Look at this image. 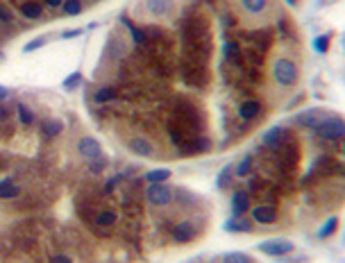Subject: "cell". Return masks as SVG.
<instances>
[{
  "instance_id": "cell-1",
  "label": "cell",
  "mask_w": 345,
  "mask_h": 263,
  "mask_svg": "<svg viewBox=\"0 0 345 263\" xmlns=\"http://www.w3.org/2000/svg\"><path fill=\"white\" fill-rule=\"evenodd\" d=\"M273 80L279 84V86H293V84L297 82V66L291 62V59H284V57L275 59Z\"/></svg>"
},
{
  "instance_id": "cell-2",
  "label": "cell",
  "mask_w": 345,
  "mask_h": 263,
  "mask_svg": "<svg viewBox=\"0 0 345 263\" xmlns=\"http://www.w3.org/2000/svg\"><path fill=\"white\" fill-rule=\"evenodd\" d=\"M313 130L318 132V136L323 139H329V141H336V139H343L345 134V123L336 116H327L323 123H318Z\"/></svg>"
},
{
  "instance_id": "cell-3",
  "label": "cell",
  "mask_w": 345,
  "mask_h": 263,
  "mask_svg": "<svg viewBox=\"0 0 345 263\" xmlns=\"http://www.w3.org/2000/svg\"><path fill=\"white\" fill-rule=\"evenodd\" d=\"M259 252L268 256H286L293 252V243L291 241H284V238H275V241H263L259 243Z\"/></svg>"
},
{
  "instance_id": "cell-4",
  "label": "cell",
  "mask_w": 345,
  "mask_h": 263,
  "mask_svg": "<svg viewBox=\"0 0 345 263\" xmlns=\"http://www.w3.org/2000/svg\"><path fill=\"white\" fill-rule=\"evenodd\" d=\"M170 188L166 186V184H150L148 188H146V200L150 202V204H155V207H164V204H168L170 202Z\"/></svg>"
},
{
  "instance_id": "cell-5",
  "label": "cell",
  "mask_w": 345,
  "mask_h": 263,
  "mask_svg": "<svg viewBox=\"0 0 345 263\" xmlns=\"http://www.w3.org/2000/svg\"><path fill=\"white\" fill-rule=\"evenodd\" d=\"M78 152L84 157V159L93 161V159H100L102 157V148H100V143L96 139H91V136H82V139L78 141Z\"/></svg>"
},
{
  "instance_id": "cell-6",
  "label": "cell",
  "mask_w": 345,
  "mask_h": 263,
  "mask_svg": "<svg viewBox=\"0 0 345 263\" xmlns=\"http://www.w3.org/2000/svg\"><path fill=\"white\" fill-rule=\"evenodd\" d=\"M325 118H327V114L320 109H311V111H304V114H300V116L296 118V123L297 125H302V127H316L318 123H323Z\"/></svg>"
},
{
  "instance_id": "cell-7",
  "label": "cell",
  "mask_w": 345,
  "mask_h": 263,
  "mask_svg": "<svg viewBox=\"0 0 345 263\" xmlns=\"http://www.w3.org/2000/svg\"><path fill=\"white\" fill-rule=\"evenodd\" d=\"M277 214H275L273 207H268V204H259V207L252 209V220L259 222V225H273Z\"/></svg>"
},
{
  "instance_id": "cell-8",
  "label": "cell",
  "mask_w": 345,
  "mask_h": 263,
  "mask_svg": "<svg viewBox=\"0 0 345 263\" xmlns=\"http://www.w3.org/2000/svg\"><path fill=\"white\" fill-rule=\"evenodd\" d=\"M193 236H196V227L191 222H180L173 229V241H177V243H189Z\"/></svg>"
},
{
  "instance_id": "cell-9",
  "label": "cell",
  "mask_w": 345,
  "mask_h": 263,
  "mask_svg": "<svg viewBox=\"0 0 345 263\" xmlns=\"http://www.w3.org/2000/svg\"><path fill=\"white\" fill-rule=\"evenodd\" d=\"M247 209H250V195L246 193V191H236L232 197V211L234 215H241L246 214Z\"/></svg>"
},
{
  "instance_id": "cell-10",
  "label": "cell",
  "mask_w": 345,
  "mask_h": 263,
  "mask_svg": "<svg viewBox=\"0 0 345 263\" xmlns=\"http://www.w3.org/2000/svg\"><path fill=\"white\" fill-rule=\"evenodd\" d=\"M170 5L173 0H146V9H148L152 16H164L170 12Z\"/></svg>"
},
{
  "instance_id": "cell-11",
  "label": "cell",
  "mask_w": 345,
  "mask_h": 263,
  "mask_svg": "<svg viewBox=\"0 0 345 263\" xmlns=\"http://www.w3.org/2000/svg\"><path fill=\"white\" fill-rule=\"evenodd\" d=\"M143 180L148 184H166V180H170V170L168 168H157V170H148Z\"/></svg>"
},
{
  "instance_id": "cell-12",
  "label": "cell",
  "mask_w": 345,
  "mask_h": 263,
  "mask_svg": "<svg viewBox=\"0 0 345 263\" xmlns=\"http://www.w3.org/2000/svg\"><path fill=\"white\" fill-rule=\"evenodd\" d=\"M257 114H259V102H254V100H246V102L239 107V116L243 118V120H252Z\"/></svg>"
},
{
  "instance_id": "cell-13",
  "label": "cell",
  "mask_w": 345,
  "mask_h": 263,
  "mask_svg": "<svg viewBox=\"0 0 345 263\" xmlns=\"http://www.w3.org/2000/svg\"><path fill=\"white\" fill-rule=\"evenodd\" d=\"M239 2H241V7L246 9V12H250V14H261L268 5V0H239Z\"/></svg>"
},
{
  "instance_id": "cell-14",
  "label": "cell",
  "mask_w": 345,
  "mask_h": 263,
  "mask_svg": "<svg viewBox=\"0 0 345 263\" xmlns=\"http://www.w3.org/2000/svg\"><path fill=\"white\" fill-rule=\"evenodd\" d=\"M130 150L141 154V157H150V152H152V148H150V143L146 139H132L130 141Z\"/></svg>"
},
{
  "instance_id": "cell-15",
  "label": "cell",
  "mask_w": 345,
  "mask_h": 263,
  "mask_svg": "<svg viewBox=\"0 0 345 263\" xmlns=\"http://www.w3.org/2000/svg\"><path fill=\"white\" fill-rule=\"evenodd\" d=\"M225 229L227 231H234V234H247V231H252V222L230 220V222H225Z\"/></svg>"
},
{
  "instance_id": "cell-16",
  "label": "cell",
  "mask_w": 345,
  "mask_h": 263,
  "mask_svg": "<svg viewBox=\"0 0 345 263\" xmlns=\"http://www.w3.org/2000/svg\"><path fill=\"white\" fill-rule=\"evenodd\" d=\"M21 14L25 16V18H39V16H41V5H36V2H23Z\"/></svg>"
},
{
  "instance_id": "cell-17",
  "label": "cell",
  "mask_w": 345,
  "mask_h": 263,
  "mask_svg": "<svg viewBox=\"0 0 345 263\" xmlns=\"http://www.w3.org/2000/svg\"><path fill=\"white\" fill-rule=\"evenodd\" d=\"M16 114H18V120H21L23 125H32L34 123V114L30 111V107H25L23 102L16 104Z\"/></svg>"
},
{
  "instance_id": "cell-18",
  "label": "cell",
  "mask_w": 345,
  "mask_h": 263,
  "mask_svg": "<svg viewBox=\"0 0 345 263\" xmlns=\"http://www.w3.org/2000/svg\"><path fill=\"white\" fill-rule=\"evenodd\" d=\"M18 195V186H14L12 180H2L0 181V197H16Z\"/></svg>"
},
{
  "instance_id": "cell-19",
  "label": "cell",
  "mask_w": 345,
  "mask_h": 263,
  "mask_svg": "<svg viewBox=\"0 0 345 263\" xmlns=\"http://www.w3.org/2000/svg\"><path fill=\"white\" fill-rule=\"evenodd\" d=\"M220 261L223 263H252L250 261V256L243 254V252H227V254H223Z\"/></svg>"
},
{
  "instance_id": "cell-20",
  "label": "cell",
  "mask_w": 345,
  "mask_h": 263,
  "mask_svg": "<svg viewBox=\"0 0 345 263\" xmlns=\"http://www.w3.org/2000/svg\"><path fill=\"white\" fill-rule=\"evenodd\" d=\"M80 84H82V73H80V70H75V73H73V75H68L66 77V80H64V89L66 91H75L80 86Z\"/></svg>"
},
{
  "instance_id": "cell-21",
  "label": "cell",
  "mask_w": 345,
  "mask_h": 263,
  "mask_svg": "<svg viewBox=\"0 0 345 263\" xmlns=\"http://www.w3.org/2000/svg\"><path fill=\"white\" fill-rule=\"evenodd\" d=\"M64 14H68V16H78L80 12H82V2L80 0H64Z\"/></svg>"
},
{
  "instance_id": "cell-22",
  "label": "cell",
  "mask_w": 345,
  "mask_h": 263,
  "mask_svg": "<svg viewBox=\"0 0 345 263\" xmlns=\"http://www.w3.org/2000/svg\"><path fill=\"white\" fill-rule=\"evenodd\" d=\"M336 227H338V218H329V220H327L323 227H320V231H318V238H327V236H331L334 231H336Z\"/></svg>"
},
{
  "instance_id": "cell-23",
  "label": "cell",
  "mask_w": 345,
  "mask_h": 263,
  "mask_svg": "<svg viewBox=\"0 0 345 263\" xmlns=\"http://www.w3.org/2000/svg\"><path fill=\"white\" fill-rule=\"evenodd\" d=\"M279 139H282V130H279V127H273L270 132H266L263 143H266V146H277V143H279Z\"/></svg>"
},
{
  "instance_id": "cell-24",
  "label": "cell",
  "mask_w": 345,
  "mask_h": 263,
  "mask_svg": "<svg viewBox=\"0 0 345 263\" xmlns=\"http://www.w3.org/2000/svg\"><path fill=\"white\" fill-rule=\"evenodd\" d=\"M120 23H123V25H125V28L130 30V32H132V39H134V41H136V43H143V41H146V34H143L141 30H136V28H134V25H132V23H130V21H127L125 16L120 18Z\"/></svg>"
},
{
  "instance_id": "cell-25",
  "label": "cell",
  "mask_w": 345,
  "mask_h": 263,
  "mask_svg": "<svg viewBox=\"0 0 345 263\" xmlns=\"http://www.w3.org/2000/svg\"><path fill=\"white\" fill-rule=\"evenodd\" d=\"M96 222L102 225V227H112L114 222H116V214H114V211H102V214H98Z\"/></svg>"
},
{
  "instance_id": "cell-26",
  "label": "cell",
  "mask_w": 345,
  "mask_h": 263,
  "mask_svg": "<svg viewBox=\"0 0 345 263\" xmlns=\"http://www.w3.org/2000/svg\"><path fill=\"white\" fill-rule=\"evenodd\" d=\"M313 50H316L318 55H325V52L329 50V36H327V34L318 36L316 41H313Z\"/></svg>"
},
{
  "instance_id": "cell-27",
  "label": "cell",
  "mask_w": 345,
  "mask_h": 263,
  "mask_svg": "<svg viewBox=\"0 0 345 263\" xmlns=\"http://www.w3.org/2000/svg\"><path fill=\"white\" fill-rule=\"evenodd\" d=\"M41 130L46 132L48 136H57V134L62 132V123H59V120H46Z\"/></svg>"
},
{
  "instance_id": "cell-28",
  "label": "cell",
  "mask_w": 345,
  "mask_h": 263,
  "mask_svg": "<svg viewBox=\"0 0 345 263\" xmlns=\"http://www.w3.org/2000/svg\"><path fill=\"white\" fill-rule=\"evenodd\" d=\"M225 57L230 62H236V57H239V46L234 41H227L225 43Z\"/></svg>"
},
{
  "instance_id": "cell-29",
  "label": "cell",
  "mask_w": 345,
  "mask_h": 263,
  "mask_svg": "<svg viewBox=\"0 0 345 263\" xmlns=\"http://www.w3.org/2000/svg\"><path fill=\"white\" fill-rule=\"evenodd\" d=\"M250 164H252V159H250V157H243V159H241V164L236 166V175H239V177H246V175H250Z\"/></svg>"
},
{
  "instance_id": "cell-30",
  "label": "cell",
  "mask_w": 345,
  "mask_h": 263,
  "mask_svg": "<svg viewBox=\"0 0 345 263\" xmlns=\"http://www.w3.org/2000/svg\"><path fill=\"white\" fill-rule=\"evenodd\" d=\"M41 46H46V39L39 36V39H34V41H30L28 46H23V52H34V50L41 48Z\"/></svg>"
},
{
  "instance_id": "cell-31",
  "label": "cell",
  "mask_w": 345,
  "mask_h": 263,
  "mask_svg": "<svg viewBox=\"0 0 345 263\" xmlns=\"http://www.w3.org/2000/svg\"><path fill=\"white\" fill-rule=\"evenodd\" d=\"M114 98V91L112 89H100L98 93H96V102H109Z\"/></svg>"
},
{
  "instance_id": "cell-32",
  "label": "cell",
  "mask_w": 345,
  "mask_h": 263,
  "mask_svg": "<svg viewBox=\"0 0 345 263\" xmlns=\"http://www.w3.org/2000/svg\"><path fill=\"white\" fill-rule=\"evenodd\" d=\"M227 180H230V168H223L220 177L216 180V186H218V188H225V186H227Z\"/></svg>"
},
{
  "instance_id": "cell-33",
  "label": "cell",
  "mask_w": 345,
  "mask_h": 263,
  "mask_svg": "<svg viewBox=\"0 0 345 263\" xmlns=\"http://www.w3.org/2000/svg\"><path fill=\"white\" fill-rule=\"evenodd\" d=\"M50 263H71V259L66 254H55L52 259H50Z\"/></svg>"
},
{
  "instance_id": "cell-34",
  "label": "cell",
  "mask_w": 345,
  "mask_h": 263,
  "mask_svg": "<svg viewBox=\"0 0 345 263\" xmlns=\"http://www.w3.org/2000/svg\"><path fill=\"white\" fill-rule=\"evenodd\" d=\"M80 34H82V30H66V32H62V39H73Z\"/></svg>"
},
{
  "instance_id": "cell-35",
  "label": "cell",
  "mask_w": 345,
  "mask_h": 263,
  "mask_svg": "<svg viewBox=\"0 0 345 263\" xmlns=\"http://www.w3.org/2000/svg\"><path fill=\"white\" fill-rule=\"evenodd\" d=\"M0 21L9 23V21H12V12H9V9H5V7H0Z\"/></svg>"
},
{
  "instance_id": "cell-36",
  "label": "cell",
  "mask_w": 345,
  "mask_h": 263,
  "mask_svg": "<svg viewBox=\"0 0 345 263\" xmlns=\"http://www.w3.org/2000/svg\"><path fill=\"white\" fill-rule=\"evenodd\" d=\"M43 2H46L48 7H62L64 5V0H43Z\"/></svg>"
},
{
  "instance_id": "cell-37",
  "label": "cell",
  "mask_w": 345,
  "mask_h": 263,
  "mask_svg": "<svg viewBox=\"0 0 345 263\" xmlns=\"http://www.w3.org/2000/svg\"><path fill=\"white\" fill-rule=\"evenodd\" d=\"M7 96H9V89L7 86H0V102H2V100H7Z\"/></svg>"
},
{
  "instance_id": "cell-38",
  "label": "cell",
  "mask_w": 345,
  "mask_h": 263,
  "mask_svg": "<svg viewBox=\"0 0 345 263\" xmlns=\"http://www.w3.org/2000/svg\"><path fill=\"white\" fill-rule=\"evenodd\" d=\"M5 118H7V109H2V107H0V120H5Z\"/></svg>"
},
{
  "instance_id": "cell-39",
  "label": "cell",
  "mask_w": 345,
  "mask_h": 263,
  "mask_svg": "<svg viewBox=\"0 0 345 263\" xmlns=\"http://www.w3.org/2000/svg\"><path fill=\"white\" fill-rule=\"evenodd\" d=\"M286 2H289V5H296V0H286Z\"/></svg>"
},
{
  "instance_id": "cell-40",
  "label": "cell",
  "mask_w": 345,
  "mask_h": 263,
  "mask_svg": "<svg viewBox=\"0 0 345 263\" xmlns=\"http://www.w3.org/2000/svg\"><path fill=\"white\" fill-rule=\"evenodd\" d=\"M2 59H5V52H0V62H2Z\"/></svg>"
}]
</instances>
